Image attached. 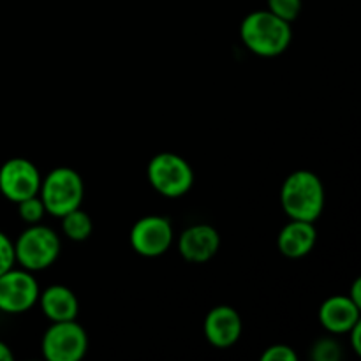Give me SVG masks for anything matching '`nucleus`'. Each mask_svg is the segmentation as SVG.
<instances>
[{"instance_id": "obj_15", "label": "nucleus", "mask_w": 361, "mask_h": 361, "mask_svg": "<svg viewBox=\"0 0 361 361\" xmlns=\"http://www.w3.org/2000/svg\"><path fill=\"white\" fill-rule=\"evenodd\" d=\"M62 219V229L66 233V236L74 242H83L88 236L92 235V219L87 212H83L81 208H74L69 214H66Z\"/></svg>"}, {"instance_id": "obj_13", "label": "nucleus", "mask_w": 361, "mask_h": 361, "mask_svg": "<svg viewBox=\"0 0 361 361\" xmlns=\"http://www.w3.org/2000/svg\"><path fill=\"white\" fill-rule=\"evenodd\" d=\"M317 240L316 228H314V222L307 221H295L291 219V222L282 228V231L279 233V249L284 254L286 257H291V259H298V257L307 256L310 250L314 249Z\"/></svg>"}, {"instance_id": "obj_1", "label": "nucleus", "mask_w": 361, "mask_h": 361, "mask_svg": "<svg viewBox=\"0 0 361 361\" xmlns=\"http://www.w3.org/2000/svg\"><path fill=\"white\" fill-rule=\"evenodd\" d=\"M243 44L259 56H277L291 44V23L281 20L270 11H254L247 14L240 27Z\"/></svg>"}, {"instance_id": "obj_10", "label": "nucleus", "mask_w": 361, "mask_h": 361, "mask_svg": "<svg viewBox=\"0 0 361 361\" xmlns=\"http://www.w3.org/2000/svg\"><path fill=\"white\" fill-rule=\"evenodd\" d=\"M240 335H242V317L233 307L219 305L207 314L204 337L214 348H231L238 342Z\"/></svg>"}, {"instance_id": "obj_17", "label": "nucleus", "mask_w": 361, "mask_h": 361, "mask_svg": "<svg viewBox=\"0 0 361 361\" xmlns=\"http://www.w3.org/2000/svg\"><path fill=\"white\" fill-rule=\"evenodd\" d=\"M268 11L281 20L291 23L302 11V0H268Z\"/></svg>"}, {"instance_id": "obj_9", "label": "nucleus", "mask_w": 361, "mask_h": 361, "mask_svg": "<svg viewBox=\"0 0 361 361\" xmlns=\"http://www.w3.org/2000/svg\"><path fill=\"white\" fill-rule=\"evenodd\" d=\"M129 240L130 247L140 256L157 257L171 247L173 226L169 219L161 215H148L133 226Z\"/></svg>"}, {"instance_id": "obj_21", "label": "nucleus", "mask_w": 361, "mask_h": 361, "mask_svg": "<svg viewBox=\"0 0 361 361\" xmlns=\"http://www.w3.org/2000/svg\"><path fill=\"white\" fill-rule=\"evenodd\" d=\"M349 335H351V344H353V349H355L356 355H361V342H360V337H361V321L360 323H356L355 326L351 328V330L348 331Z\"/></svg>"}, {"instance_id": "obj_7", "label": "nucleus", "mask_w": 361, "mask_h": 361, "mask_svg": "<svg viewBox=\"0 0 361 361\" xmlns=\"http://www.w3.org/2000/svg\"><path fill=\"white\" fill-rule=\"evenodd\" d=\"M39 282L28 270H7L0 275V310L21 314L30 310L39 300Z\"/></svg>"}, {"instance_id": "obj_19", "label": "nucleus", "mask_w": 361, "mask_h": 361, "mask_svg": "<svg viewBox=\"0 0 361 361\" xmlns=\"http://www.w3.org/2000/svg\"><path fill=\"white\" fill-rule=\"evenodd\" d=\"M16 256H14V243L11 242L6 233L0 231V275L14 267Z\"/></svg>"}, {"instance_id": "obj_23", "label": "nucleus", "mask_w": 361, "mask_h": 361, "mask_svg": "<svg viewBox=\"0 0 361 361\" xmlns=\"http://www.w3.org/2000/svg\"><path fill=\"white\" fill-rule=\"evenodd\" d=\"M13 360H14V355L13 351H11V348L0 341V361H13Z\"/></svg>"}, {"instance_id": "obj_20", "label": "nucleus", "mask_w": 361, "mask_h": 361, "mask_svg": "<svg viewBox=\"0 0 361 361\" xmlns=\"http://www.w3.org/2000/svg\"><path fill=\"white\" fill-rule=\"evenodd\" d=\"M298 355L295 353V349L291 345L286 344H275L270 345L267 351L261 355V361H296Z\"/></svg>"}, {"instance_id": "obj_3", "label": "nucleus", "mask_w": 361, "mask_h": 361, "mask_svg": "<svg viewBox=\"0 0 361 361\" xmlns=\"http://www.w3.org/2000/svg\"><path fill=\"white\" fill-rule=\"evenodd\" d=\"M85 185L80 173L73 168L60 166L49 171L41 180L39 197L46 208V214L63 217L74 208H80L83 203Z\"/></svg>"}, {"instance_id": "obj_5", "label": "nucleus", "mask_w": 361, "mask_h": 361, "mask_svg": "<svg viewBox=\"0 0 361 361\" xmlns=\"http://www.w3.org/2000/svg\"><path fill=\"white\" fill-rule=\"evenodd\" d=\"M148 182L166 197H180L190 190L194 171L189 162L171 152L157 154L148 162Z\"/></svg>"}, {"instance_id": "obj_8", "label": "nucleus", "mask_w": 361, "mask_h": 361, "mask_svg": "<svg viewBox=\"0 0 361 361\" xmlns=\"http://www.w3.org/2000/svg\"><path fill=\"white\" fill-rule=\"evenodd\" d=\"M41 180L37 166L28 159L14 157L0 166V192L13 203L37 196Z\"/></svg>"}, {"instance_id": "obj_11", "label": "nucleus", "mask_w": 361, "mask_h": 361, "mask_svg": "<svg viewBox=\"0 0 361 361\" xmlns=\"http://www.w3.org/2000/svg\"><path fill=\"white\" fill-rule=\"evenodd\" d=\"M221 235L214 226L194 224L180 235L178 250L189 263H207L217 254Z\"/></svg>"}, {"instance_id": "obj_12", "label": "nucleus", "mask_w": 361, "mask_h": 361, "mask_svg": "<svg viewBox=\"0 0 361 361\" xmlns=\"http://www.w3.org/2000/svg\"><path fill=\"white\" fill-rule=\"evenodd\" d=\"M360 309L349 296H331L319 307V321L324 330L331 334H348L360 323Z\"/></svg>"}, {"instance_id": "obj_18", "label": "nucleus", "mask_w": 361, "mask_h": 361, "mask_svg": "<svg viewBox=\"0 0 361 361\" xmlns=\"http://www.w3.org/2000/svg\"><path fill=\"white\" fill-rule=\"evenodd\" d=\"M312 358L316 361H337L341 358V348L331 338H323L314 345Z\"/></svg>"}, {"instance_id": "obj_22", "label": "nucleus", "mask_w": 361, "mask_h": 361, "mask_svg": "<svg viewBox=\"0 0 361 361\" xmlns=\"http://www.w3.org/2000/svg\"><path fill=\"white\" fill-rule=\"evenodd\" d=\"M348 296L356 303V305L361 307V279H356V281L353 282L351 293H349Z\"/></svg>"}, {"instance_id": "obj_6", "label": "nucleus", "mask_w": 361, "mask_h": 361, "mask_svg": "<svg viewBox=\"0 0 361 361\" xmlns=\"http://www.w3.org/2000/svg\"><path fill=\"white\" fill-rule=\"evenodd\" d=\"M87 349V331L76 319L51 323L42 337V355L48 361H80Z\"/></svg>"}, {"instance_id": "obj_4", "label": "nucleus", "mask_w": 361, "mask_h": 361, "mask_svg": "<svg viewBox=\"0 0 361 361\" xmlns=\"http://www.w3.org/2000/svg\"><path fill=\"white\" fill-rule=\"evenodd\" d=\"M60 254V238L53 229L42 224H30L14 243L16 261L28 271L51 267Z\"/></svg>"}, {"instance_id": "obj_2", "label": "nucleus", "mask_w": 361, "mask_h": 361, "mask_svg": "<svg viewBox=\"0 0 361 361\" xmlns=\"http://www.w3.org/2000/svg\"><path fill=\"white\" fill-rule=\"evenodd\" d=\"M281 203L289 219L316 222L324 208L323 182L316 173L298 169L282 183Z\"/></svg>"}, {"instance_id": "obj_16", "label": "nucleus", "mask_w": 361, "mask_h": 361, "mask_svg": "<svg viewBox=\"0 0 361 361\" xmlns=\"http://www.w3.org/2000/svg\"><path fill=\"white\" fill-rule=\"evenodd\" d=\"M18 204V214H20V217L23 219L27 224H39V222L42 221V217L46 215V208L44 204H42L41 197L37 196H32V197H27V200L20 201Z\"/></svg>"}, {"instance_id": "obj_14", "label": "nucleus", "mask_w": 361, "mask_h": 361, "mask_svg": "<svg viewBox=\"0 0 361 361\" xmlns=\"http://www.w3.org/2000/svg\"><path fill=\"white\" fill-rule=\"evenodd\" d=\"M39 305H41L42 314L48 317L51 323L59 321H73L80 312V302L76 295L66 286H49L44 291L39 293Z\"/></svg>"}]
</instances>
